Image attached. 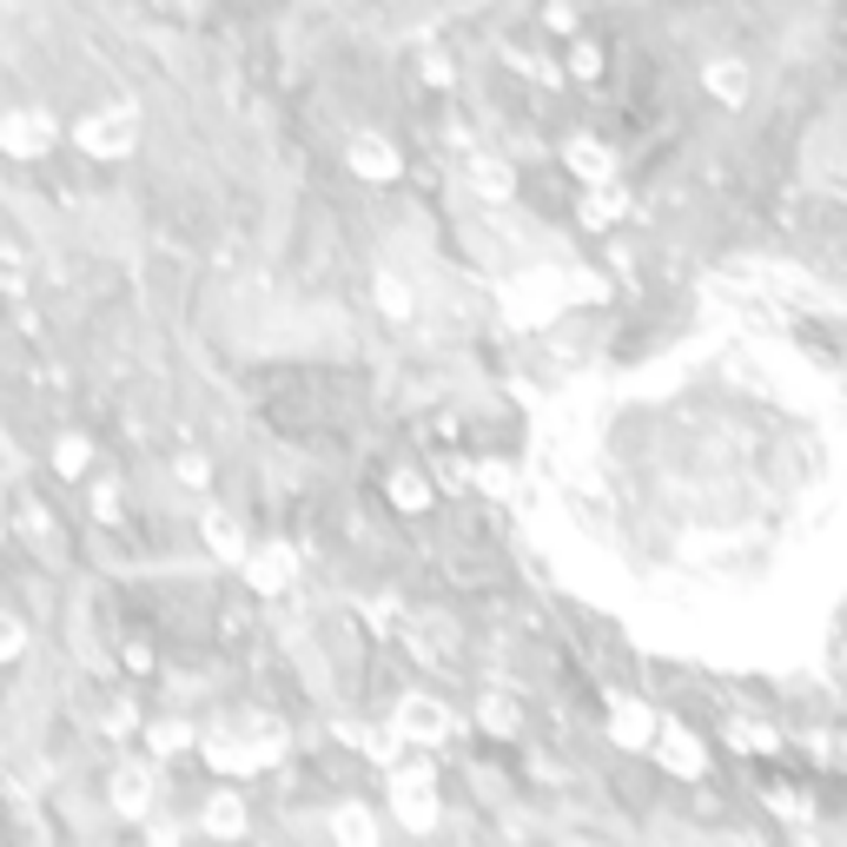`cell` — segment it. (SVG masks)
<instances>
[{"label": "cell", "instance_id": "6da1fadb", "mask_svg": "<svg viewBox=\"0 0 847 847\" xmlns=\"http://www.w3.org/2000/svg\"><path fill=\"white\" fill-rule=\"evenodd\" d=\"M60 146L53 106H0V152L7 159H46Z\"/></svg>", "mask_w": 847, "mask_h": 847}, {"label": "cell", "instance_id": "7a4b0ae2", "mask_svg": "<svg viewBox=\"0 0 847 847\" xmlns=\"http://www.w3.org/2000/svg\"><path fill=\"white\" fill-rule=\"evenodd\" d=\"M73 139H80L93 159H126V152L139 146V113H133V106H93V113L73 126Z\"/></svg>", "mask_w": 847, "mask_h": 847}, {"label": "cell", "instance_id": "3957f363", "mask_svg": "<svg viewBox=\"0 0 847 847\" xmlns=\"http://www.w3.org/2000/svg\"><path fill=\"white\" fill-rule=\"evenodd\" d=\"M391 729H398V742H411V749H437V742L451 735V709H444L437 696L411 689V696H398V709H391Z\"/></svg>", "mask_w": 847, "mask_h": 847}, {"label": "cell", "instance_id": "277c9868", "mask_svg": "<svg viewBox=\"0 0 847 847\" xmlns=\"http://www.w3.org/2000/svg\"><path fill=\"white\" fill-rule=\"evenodd\" d=\"M391 808H398V822H404L411 835H424V828L437 822V782H431V769L391 762Z\"/></svg>", "mask_w": 847, "mask_h": 847}, {"label": "cell", "instance_id": "5b68a950", "mask_svg": "<svg viewBox=\"0 0 847 847\" xmlns=\"http://www.w3.org/2000/svg\"><path fill=\"white\" fill-rule=\"evenodd\" d=\"M245 583L258 590V596H278V590H292V576H298V550L292 543H265V550H252L245 543Z\"/></svg>", "mask_w": 847, "mask_h": 847}, {"label": "cell", "instance_id": "8992f818", "mask_svg": "<svg viewBox=\"0 0 847 847\" xmlns=\"http://www.w3.org/2000/svg\"><path fill=\"white\" fill-rule=\"evenodd\" d=\"M152 795H159L152 762H119L113 782H106V802H113V815H126V822H139V815L152 808Z\"/></svg>", "mask_w": 847, "mask_h": 847}, {"label": "cell", "instance_id": "52a82bcc", "mask_svg": "<svg viewBox=\"0 0 847 847\" xmlns=\"http://www.w3.org/2000/svg\"><path fill=\"white\" fill-rule=\"evenodd\" d=\"M345 166H351L358 179H371V186H391V179L404 172V159H398V146H391L384 133H358V139L345 146Z\"/></svg>", "mask_w": 847, "mask_h": 847}, {"label": "cell", "instance_id": "ba28073f", "mask_svg": "<svg viewBox=\"0 0 847 847\" xmlns=\"http://www.w3.org/2000/svg\"><path fill=\"white\" fill-rule=\"evenodd\" d=\"M702 86H709V99H716V106H749L755 73H749V60H742V53H716V60L702 66Z\"/></svg>", "mask_w": 847, "mask_h": 847}, {"label": "cell", "instance_id": "9c48e42d", "mask_svg": "<svg viewBox=\"0 0 847 847\" xmlns=\"http://www.w3.org/2000/svg\"><path fill=\"white\" fill-rule=\"evenodd\" d=\"M649 749L663 755V769H669V775H702V762H709V755H702V742H696L689 729H663V722H656Z\"/></svg>", "mask_w": 847, "mask_h": 847}, {"label": "cell", "instance_id": "30bf717a", "mask_svg": "<svg viewBox=\"0 0 847 847\" xmlns=\"http://www.w3.org/2000/svg\"><path fill=\"white\" fill-rule=\"evenodd\" d=\"M610 735H616L623 749H649V735H656V709L616 696V702H610Z\"/></svg>", "mask_w": 847, "mask_h": 847}, {"label": "cell", "instance_id": "8fae6325", "mask_svg": "<svg viewBox=\"0 0 847 847\" xmlns=\"http://www.w3.org/2000/svg\"><path fill=\"white\" fill-rule=\"evenodd\" d=\"M623 212H629V199H623V186H616V179H596V186L583 192V205H576V219H583L590 232H610Z\"/></svg>", "mask_w": 847, "mask_h": 847}, {"label": "cell", "instance_id": "7c38bea8", "mask_svg": "<svg viewBox=\"0 0 847 847\" xmlns=\"http://www.w3.org/2000/svg\"><path fill=\"white\" fill-rule=\"evenodd\" d=\"M331 841L378 847V815H371V802H338V808H331Z\"/></svg>", "mask_w": 847, "mask_h": 847}, {"label": "cell", "instance_id": "4fadbf2b", "mask_svg": "<svg viewBox=\"0 0 847 847\" xmlns=\"http://www.w3.org/2000/svg\"><path fill=\"white\" fill-rule=\"evenodd\" d=\"M563 159H570V172H576L583 186H596V179H616V152H610L603 139H570V146H563Z\"/></svg>", "mask_w": 847, "mask_h": 847}, {"label": "cell", "instance_id": "5bb4252c", "mask_svg": "<svg viewBox=\"0 0 847 847\" xmlns=\"http://www.w3.org/2000/svg\"><path fill=\"white\" fill-rule=\"evenodd\" d=\"M199 537H205V550H212V557H225V563H239V557H245V530H239V517H232V510H205V517H199Z\"/></svg>", "mask_w": 847, "mask_h": 847}, {"label": "cell", "instance_id": "9a60e30c", "mask_svg": "<svg viewBox=\"0 0 847 847\" xmlns=\"http://www.w3.org/2000/svg\"><path fill=\"white\" fill-rule=\"evenodd\" d=\"M199 828H205V835H219V841H232V835H245V802H239L232 788H219V795L205 802V815H199Z\"/></svg>", "mask_w": 847, "mask_h": 847}, {"label": "cell", "instance_id": "2e32d148", "mask_svg": "<svg viewBox=\"0 0 847 847\" xmlns=\"http://www.w3.org/2000/svg\"><path fill=\"white\" fill-rule=\"evenodd\" d=\"M371 298H378L384 318H411V311H417V292H411L398 272H378V278H371Z\"/></svg>", "mask_w": 847, "mask_h": 847}, {"label": "cell", "instance_id": "e0dca14e", "mask_svg": "<svg viewBox=\"0 0 847 847\" xmlns=\"http://www.w3.org/2000/svg\"><path fill=\"white\" fill-rule=\"evenodd\" d=\"M53 470H60V477H86V470H93V444H86L80 431L53 437Z\"/></svg>", "mask_w": 847, "mask_h": 847}, {"label": "cell", "instance_id": "ac0fdd59", "mask_svg": "<svg viewBox=\"0 0 847 847\" xmlns=\"http://www.w3.org/2000/svg\"><path fill=\"white\" fill-rule=\"evenodd\" d=\"M470 186H477L484 199H510V192H517V179H510L504 159H477V166H470Z\"/></svg>", "mask_w": 847, "mask_h": 847}, {"label": "cell", "instance_id": "d6986e66", "mask_svg": "<svg viewBox=\"0 0 847 847\" xmlns=\"http://www.w3.org/2000/svg\"><path fill=\"white\" fill-rule=\"evenodd\" d=\"M391 504H398L404 517H417V510L431 504V484H424L417 470H391Z\"/></svg>", "mask_w": 847, "mask_h": 847}, {"label": "cell", "instance_id": "ffe728a7", "mask_svg": "<svg viewBox=\"0 0 847 847\" xmlns=\"http://www.w3.org/2000/svg\"><path fill=\"white\" fill-rule=\"evenodd\" d=\"M477 484H484V490H490V497H510V490H517V470H510V464H497V457H490V464H477Z\"/></svg>", "mask_w": 847, "mask_h": 847}, {"label": "cell", "instance_id": "44dd1931", "mask_svg": "<svg viewBox=\"0 0 847 847\" xmlns=\"http://www.w3.org/2000/svg\"><path fill=\"white\" fill-rule=\"evenodd\" d=\"M364 755H371V762H384V769H391V762H398V755H404V742H398V729H371V735H364Z\"/></svg>", "mask_w": 847, "mask_h": 847}, {"label": "cell", "instance_id": "7402d4cb", "mask_svg": "<svg viewBox=\"0 0 847 847\" xmlns=\"http://www.w3.org/2000/svg\"><path fill=\"white\" fill-rule=\"evenodd\" d=\"M570 73L596 80V73H603V46H596V40H576V46H570Z\"/></svg>", "mask_w": 847, "mask_h": 847}, {"label": "cell", "instance_id": "603a6c76", "mask_svg": "<svg viewBox=\"0 0 847 847\" xmlns=\"http://www.w3.org/2000/svg\"><path fill=\"white\" fill-rule=\"evenodd\" d=\"M20 649H27V623H20V616H7V610H0V663H13V656H20Z\"/></svg>", "mask_w": 847, "mask_h": 847}, {"label": "cell", "instance_id": "cb8c5ba5", "mask_svg": "<svg viewBox=\"0 0 847 847\" xmlns=\"http://www.w3.org/2000/svg\"><path fill=\"white\" fill-rule=\"evenodd\" d=\"M172 470H179V484H186V490H205V484H212V464H205V457H192V451H186Z\"/></svg>", "mask_w": 847, "mask_h": 847}, {"label": "cell", "instance_id": "d4e9b609", "mask_svg": "<svg viewBox=\"0 0 847 847\" xmlns=\"http://www.w3.org/2000/svg\"><path fill=\"white\" fill-rule=\"evenodd\" d=\"M186 742H192V729H186V722H159V729H152V749H159V755H179Z\"/></svg>", "mask_w": 847, "mask_h": 847}, {"label": "cell", "instance_id": "484cf974", "mask_svg": "<svg viewBox=\"0 0 847 847\" xmlns=\"http://www.w3.org/2000/svg\"><path fill=\"white\" fill-rule=\"evenodd\" d=\"M424 80H431V86H444V80H451V60H444V53H431V60H424Z\"/></svg>", "mask_w": 847, "mask_h": 847}]
</instances>
